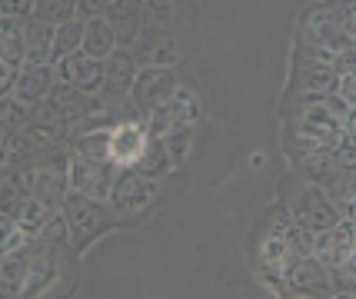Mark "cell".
I'll return each mask as SVG.
<instances>
[{
  "label": "cell",
  "instance_id": "obj_9",
  "mask_svg": "<svg viewBox=\"0 0 356 299\" xmlns=\"http://www.w3.org/2000/svg\"><path fill=\"white\" fill-rule=\"evenodd\" d=\"M177 87H180L177 70H170V67H143L137 83H134V90H130V100H134V107L147 117V113H154L156 107H163Z\"/></svg>",
  "mask_w": 356,
  "mask_h": 299
},
{
  "label": "cell",
  "instance_id": "obj_23",
  "mask_svg": "<svg viewBox=\"0 0 356 299\" xmlns=\"http://www.w3.org/2000/svg\"><path fill=\"white\" fill-rule=\"evenodd\" d=\"M173 153L170 146H167V140L163 137H150V143H147V150H143V157L134 163V170L143 176H150V180H163V176L173 170Z\"/></svg>",
  "mask_w": 356,
  "mask_h": 299
},
{
  "label": "cell",
  "instance_id": "obj_24",
  "mask_svg": "<svg viewBox=\"0 0 356 299\" xmlns=\"http://www.w3.org/2000/svg\"><path fill=\"white\" fill-rule=\"evenodd\" d=\"M120 47L117 44V33L107 24V17H93L87 20V33H83V53H90L97 60H107L113 50Z\"/></svg>",
  "mask_w": 356,
  "mask_h": 299
},
{
  "label": "cell",
  "instance_id": "obj_27",
  "mask_svg": "<svg viewBox=\"0 0 356 299\" xmlns=\"http://www.w3.org/2000/svg\"><path fill=\"white\" fill-rule=\"evenodd\" d=\"M83 33H87V20H80V17L60 24V27H57V37H54V57H50V63H60L63 57L83 50Z\"/></svg>",
  "mask_w": 356,
  "mask_h": 299
},
{
  "label": "cell",
  "instance_id": "obj_16",
  "mask_svg": "<svg viewBox=\"0 0 356 299\" xmlns=\"http://www.w3.org/2000/svg\"><path fill=\"white\" fill-rule=\"evenodd\" d=\"M57 80L60 77H57V67L54 63H24L20 74H17V87L10 96H17L27 107H37V103H44L47 96H50Z\"/></svg>",
  "mask_w": 356,
  "mask_h": 299
},
{
  "label": "cell",
  "instance_id": "obj_1",
  "mask_svg": "<svg viewBox=\"0 0 356 299\" xmlns=\"http://www.w3.org/2000/svg\"><path fill=\"white\" fill-rule=\"evenodd\" d=\"M307 253H313V233L310 230H303L283 206L270 210V216L260 223L257 243H253V256H257L260 276H266L270 286L286 289V286H283L286 269L293 266L300 256H307Z\"/></svg>",
  "mask_w": 356,
  "mask_h": 299
},
{
  "label": "cell",
  "instance_id": "obj_19",
  "mask_svg": "<svg viewBox=\"0 0 356 299\" xmlns=\"http://www.w3.org/2000/svg\"><path fill=\"white\" fill-rule=\"evenodd\" d=\"M107 24L113 27L120 47H134L137 37L147 31V24H143V3L140 0H117L107 10Z\"/></svg>",
  "mask_w": 356,
  "mask_h": 299
},
{
  "label": "cell",
  "instance_id": "obj_35",
  "mask_svg": "<svg viewBox=\"0 0 356 299\" xmlns=\"http://www.w3.org/2000/svg\"><path fill=\"white\" fill-rule=\"evenodd\" d=\"M117 0H77V17L80 20H93V17H107V10Z\"/></svg>",
  "mask_w": 356,
  "mask_h": 299
},
{
  "label": "cell",
  "instance_id": "obj_21",
  "mask_svg": "<svg viewBox=\"0 0 356 299\" xmlns=\"http://www.w3.org/2000/svg\"><path fill=\"white\" fill-rule=\"evenodd\" d=\"M143 3V24L147 27H177L193 17L190 0H140Z\"/></svg>",
  "mask_w": 356,
  "mask_h": 299
},
{
  "label": "cell",
  "instance_id": "obj_30",
  "mask_svg": "<svg viewBox=\"0 0 356 299\" xmlns=\"http://www.w3.org/2000/svg\"><path fill=\"white\" fill-rule=\"evenodd\" d=\"M33 17H37V20H44V24L60 27V24H67V20H74V17H77V0H37Z\"/></svg>",
  "mask_w": 356,
  "mask_h": 299
},
{
  "label": "cell",
  "instance_id": "obj_15",
  "mask_svg": "<svg viewBox=\"0 0 356 299\" xmlns=\"http://www.w3.org/2000/svg\"><path fill=\"white\" fill-rule=\"evenodd\" d=\"M137 77H140V63L130 47H117L107 60H104V94H107L110 100L130 96Z\"/></svg>",
  "mask_w": 356,
  "mask_h": 299
},
{
  "label": "cell",
  "instance_id": "obj_8",
  "mask_svg": "<svg viewBox=\"0 0 356 299\" xmlns=\"http://www.w3.org/2000/svg\"><path fill=\"white\" fill-rule=\"evenodd\" d=\"M134 57H137L140 70L143 67H177V63L184 60V44H180V37L173 27H147V31L137 37V44H134Z\"/></svg>",
  "mask_w": 356,
  "mask_h": 299
},
{
  "label": "cell",
  "instance_id": "obj_36",
  "mask_svg": "<svg viewBox=\"0 0 356 299\" xmlns=\"http://www.w3.org/2000/svg\"><path fill=\"white\" fill-rule=\"evenodd\" d=\"M333 157H337V163H340L343 170H356V140L343 137L340 146L333 150Z\"/></svg>",
  "mask_w": 356,
  "mask_h": 299
},
{
  "label": "cell",
  "instance_id": "obj_18",
  "mask_svg": "<svg viewBox=\"0 0 356 299\" xmlns=\"http://www.w3.org/2000/svg\"><path fill=\"white\" fill-rule=\"evenodd\" d=\"M293 173H300L303 180H310L316 187H323L333 200L340 193L343 183V166L337 163L333 153H310V157H296L293 160Z\"/></svg>",
  "mask_w": 356,
  "mask_h": 299
},
{
  "label": "cell",
  "instance_id": "obj_34",
  "mask_svg": "<svg viewBox=\"0 0 356 299\" xmlns=\"http://www.w3.org/2000/svg\"><path fill=\"white\" fill-rule=\"evenodd\" d=\"M326 7L333 10L337 24L356 40V0H326Z\"/></svg>",
  "mask_w": 356,
  "mask_h": 299
},
{
  "label": "cell",
  "instance_id": "obj_13",
  "mask_svg": "<svg viewBox=\"0 0 356 299\" xmlns=\"http://www.w3.org/2000/svg\"><path fill=\"white\" fill-rule=\"evenodd\" d=\"M24 183L31 196H40L44 203H50L54 210H60L67 193H70V170L60 166H47V163H33L24 170Z\"/></svg>",
  "mask_w": 356,
  "mask_h": 299
},
{
  "label": "cell",
  "instance_id": "obj_33",
  "mask_svg": "<svg viewBox=\"0 0 356 299\" xmlns=\"http://www.w3.org/2000/svg\"><path fill=\"white\" fill-rule=\"evenodd\" d=\"M330 283H333V296H356V259L330 269Z\"/></svg>",
  "mask_w": 356,
  "mask_h": 299
},
{
  "label": "cell",
  "instance_id": "obj_5",
  "mask_svg": "<svg viewBox=\"0 0 356 299\" xmlns=\"http://www.w3.org/2000/svg\"><path fill=\"white\" fill-rule=\"evenodd\" d=\"M300 44L316 50H330V53H343V50L356 47L353 37L337 24L333 10L326 7V0L303 10V17H300Z\"/></svg>",
  "mask_w": 356,
  "mask_h": 299
},
{
  "label": "cell",
  "instance_id": "obj_20",
  "mask_svg": "<svg viewBox=\"0 0 356 299\" xmlns=\"http://www.w3.org/2000/svg\"><path fill=\"white\" fill-rule=\"evenodd\" d=\"M0 60L10 67L27 63V20L10 14L0 17Z\"/></svg>",
  "mask_w": 356,
  "mask_h": 299
},
{
  "label": "cell",
  "instance_id": "obj_25",
  "mask_svg": "<svg viewBox=\"0 0 356 299\" xmlns=\"http://www.w3.org/2000/svg\"><path fill=\"white\" fill-rule=\"evenodd\" d=\"M3 163L20 170L37 163V143L27 130H3Z\"/></svg>",
  "mask_w": 356,
  "mask_h": 299
},
{
  "label": "cell",
  "instance_id": "obj_26",
  "mask_svg": "<svg viewBox=\"0 0 356 299\" xmlns=\"http://www.w3.org/2000/svg\"><path fill=\"white\" fill-rule=\"evenodd\" d=\"M54 37H57L54 24H44V20L31 17L27 20V63H50V57H54Z\"/></svg>",
  "mask_w": 356,
  "mask_h": 299
},
{
  "label": "cell",
  "instance_id": "obj_2",
  "mask_svg": "<svg viewBox=\"0 0 356 299\" xmlns=\"http://www.w3.org/2000/svg\"><path fill=\"white\" fill-rule=\"evenodd\" d=\"M283 210H286L303 230H310V233H320V230H330V226L340 223V206H337V200H333L323 187L303 180L300 173H293L283 183Z\"/></svg>",
  "mask_w": 356,
  "mask_h": 299
},
{
  "label": "cell",
  "instance_id": "obj_6",
  "mask_svg": "<svg viewBox=\"0 0 356 299\" xmlns=\"http://www.w3.org/2000/svg\"><path fill=\"white\" fill-rule=\"evenodd\" d=\"M200 117H203L200 94H197L190 83H180L163 107H156L154 113H147V126H150L154 137H167V133H173V130L193 126Z\"/></svg>",
  "mask_w": 356,
  "mask_h": 299
},
{
  "label": "cell",
  "instance_id": "obj_31",
  "mask_svg": "<svg viewBox=\"0 0 356 299\" xmlns=\"http://www.w3.org/2000/svg\"><path fill=\"white\" fill-rule=\"evenodd\" d=\"M0 230H3V243H0V246H3V253L27 250V246L33 243V239H31L33 237L31 230H24V226H20L14 216H7V213H3V220H0Z\"/></svg>",
  "mask_w": 356,
  "mask_h": 299
},
{
  "label": "cell",
  "instance_id": "obj_17",
  "mask_svg": "<svg viewBox=\"0 0 356 299\" xmlns=\"http://www.w3.org/2000/svg\"><path fill=\"white\" fill-rule=\"evenodd\" d=\"M54 67H57V77L67 80V83H74V87L87 90V94H104V60L77 50V53L63 57Z\"/></svg>",
  "mask_w": 356,
  "mask_h": 299
},
{
  "label": "cell",
  "instance_id": "obj_11",
  "mask_svg": "<svg viewBox=\"0 0 356 299\" xmlns=\"http://www.w3.org/2000/svg\"><path fill=\"white\" fill-rule=\"evenodd\" d=\"M313 256H316L320 263H326L330 269L353 263L356 259V230H353V223L340 220L337 226H330V230L313 233Z\"/></svg>",
  "mask_w": 356,
  "mask_h": 299
},
{
  "label": "cell",
  "instance_id": "obj_22",
  "mask_svg": "<svg viewBox=\"0 0 356 299\" xmlns=\"http://www.w3.org/2000/svg\"><path fill=\"white\" fill-rule=\"evenodd\" d=\"M27 273H31V253L27 250L3 253V263H0V289H3V296H24Z\"/></svg>",
  "mask_w": 356,
  "mask_h": 299
},
{
  "label": "cell",
  "instance_id": "obj_32",
  "mask_svg": "<svg viewBox=\"0 0 356 299\" xmlns=\"http://www.w3.org/2000/svg\"><path fill=\"white\" fill-rule=\"evenodd\" d=\"M0 107H3V110H0V117H3V130H27V126H31V107L20 103L17 96H3Z\"/></svg>",
  "mask_w": 356,
  "mask_h": 299
},
{
  "label": "cell",
  "instance_id": "obj_14",
  "mask_svg": "<svg viewBox=\"0 0 356 299\" xmlns=\"http://www.w3.org/2000/svg\"><path fill=\"white\" fill-rule=\"evenodd\" d=\"M150 137L154 133H150L147 120H124V123H117L113 133H110V160L117 166H134L143 157Z\"/></svg>",
  "mask_w": 356,
  "mask_h": 299
},
{
  "label": "cell",
  "instance_id": "obj_7",
  "mask_svg": "<svg viewBox=\"0 0 356 299\" xmlns=\"http://www.w3.org/2000/svg\"><path fill=\"white\" fill-rule=\"evenodd\" d=\"M117 176H120V166L113 160H83L74 153V163H70V189H77L83 196H93L100 203H110L113 187H117Z\"/></svg>",
  "mask_w": 356,
  "mask_h": 299
},
{
  "label": "cell",
  "instance_id": "obj_12",
  "mask_svg": "<svg viewBox=\"0 0 356 299\" xmlns=\"http://www.w3.org/2000/svg\"><path fill=\"white\" fill-rule=\"evenodd\" d=\"M283 286L293 296H333V283H330V266L320 263L313 253L300 256L293 266L286 269Z\"/></svg>",
  "mask_w": 356,
  "mask_h": 299
},
{
  "label": "cell",
  "instance_id": "obj_39",
  "mask_svg": "<svg viewBox=\"0 0 356 299\" xmlns=\"http://www.w3.org/2000/svg\"><path fill=\"white\" fill-rule=\"evenodd\" d=\"M17 74H20V67H10V63L0 60V94L10 96L17 87Z\"/></svg>",
  "mask_w": 356,
  "mask_h": 299
},
{
  "label": "cell",
  "instance_id": "obj_40",
  "mask_svg": "<svg viewBox=\"0 0 356 299\" xmlns=\"http://www.w3.org/2000/svg\"><path fill=\"white\" fill-rule=\"evenodd\" d=\"M337 206H340V220L356 223V196H350V200H337Z\"/></svg>",
  "mask_w": 356,
  "mask_h": 299
},
{
  "label": "cell",
  "instance_id": "obj_10",
  "mask_svg": "<svg viewBox=\"0 0 356 299\" xmlns=\"http://www.w3.org/2000/svg\"><path fill=\"white\" fill-rule=\"evenodd\" d=\"M340 87V74L326 63L313 60H293V74H290V90L286 100H310V96H333Z\"/></svg>",
  "mask_w": 356,
  "mask_h": 299
},
{
  "label": "cell",
  "instance_id": "obj_4",
  "mask_svg": "<svg viewBox=\"0 0 356 299\" xmlns=\"http://www.w3.org/2000/svg\"><path fill=\"white\" fill-rule=\"evenodd\" d=\"M156 193H160V183H156V180L137 173L134 166H120V176H117L110 206H113L117 220L137 223L150 213V206L156 203Z\"/></svg>",
  "mask_w": 356,
  "mask_h": 299
},
{
  "label": "cell",
  "instance_id": "obj_29",
  "mask_svg": "<svg viewBox=\"0 0 356 299\" xmlns=\"http://www.w3.org/2000/svg\"><path fill=\"white\" fill-rule=\"evenodd\" d=\"M110 133H113V126L93 130L87 137H77L74 140V153L83 160H110Z\"/></svg>",
  "mask_w": 356,
  "mask_h": 299
},
{
  "label": "cell",
  "instance_id": "obj_3",
  "mask_svg": "<svg viewBox=\"0 0 356 299\" xmlns=\"http://www.w3.org/2000/svg\"><path fill=\"white\" fill-rule=\"evenodd\" d=\"M60 210L67 213L70 237H74L77 253H83L93 239L104 237L107 230H113V226L120 223L110 203H100V200H93V196H83V193H77V189H70V193H67V200H63Z\"/></svg>",
  "mask_w": 356,
  "mask_h": 299
},
{
  "label": "cell",
  "instance_id": "obj_28",
  "mask_svg": "<svg viewBox=\"0 0 356 299\" xmlns=\"http://www.w3.org/2000/svg\"><path fill=\"white\" fill-rule=\"evenodd\" d=\"M10 216H14V220L20 223L24 230H31L33 237H37V233L44 230V223L54 216V206L44 203L40 196H31V193H27V196H24V200L17 203V210L10 213Z\"/></svg>",
  "mask_w": 356,
  "mask_h": 299
},
{
  "label": "cell",
  "instance_id": "obj_41",
  "mask_svg": "<svg viewBox=\"0 0 356 299\" xmlns=\"http://www.w3.org/2000/svg\"><path fill=\"white\" fill-rule=\"evenodd\" d=\"M343 133H346L350 140H356V107H350V110H346V120H343Z\"/></svg>",
  "mask_w": 356,
  "mask_h": 299
},
{
  "label": "cell",
  "instance_id": "obj_38",
  "mask_svg": "<svg viewBox=\"0 0 356 299\" xmlns=\"http://www.w3.org/2000/svg\"><path fill=\"white\" fill-rule=\"evenodd\" d=\"M337 96H340L346 107H356V70H353V74H343V77H340Z\"/></svg>",
  "mask_w": 356,
  "mask_h": 299
},
{
  "label": "cell",
  "instance_id": "obj_37",
  "mask_svg": "<svg viewBox=\"0 0 356 299\" xmlns=\"http://www.w3.org/2000/svg\"><path fill=\"white\" fill-rule=\"evenodd\" d=\"M37 0H3V14L20 17V20H31Z\"/></svg>",
  "mask_w": 356,
  "mask_h": 299
}]
</instances>
